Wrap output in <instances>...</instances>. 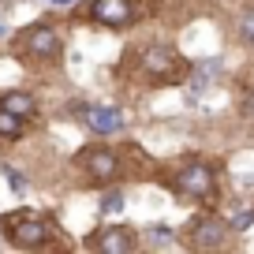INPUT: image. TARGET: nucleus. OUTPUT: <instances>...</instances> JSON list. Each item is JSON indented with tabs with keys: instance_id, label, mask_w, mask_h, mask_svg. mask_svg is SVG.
Masks as SVG:
<instances>
[{
	"instance_id": "obj_1",
	"label": "nucleus",
	"mask_w": 254,
	"mask_h": 254,
	"mask_svg": "<svg viewBox=\"0 0 254 254\" xmlns=\"http://www.w3.org/2000/svg\"><path fill=\"white\" fill-rule=\"evenodd\" d=\"M142 79L153 82V86H176V82H187L194 64L183 60L176 49H165V45H150L142 49Z\"/></svg>"
},
{
	"instance_id": "obj_2",
	"label": "nucleus",
	"mask_w": 254,
	"mask_h": 254,
	"mask_svg": "<svg viewBox=\"0 0 254 254\" xmlns=\"http://www.w3.org/2000/svg\"><path fill=\"white\" fill-rule=\"evenodd\" d=\"M0 224H4L8 243L19 247V251H38V247H45L49 239H53V224L41 213H34V209H15V213H8Z\"/></svg>"
},
{
	"instance_id": "obj_3",
	"label": "nucleus",
	"mask_w": 254,
	"mask_h": 254,
	"mask_svg": "<svg viewBox=\"0 0 254 254\" xmlns=\"http://www.w3.org/2000/svg\"><path fill=\"white\" fill-rule=\"evenodd\" d=\"M168 187L180 194V198L190 202H213L217 198V172L206 165V161H187L183 168H176L172 183Z\"/></svg>"
},
{
	"instance_id": "obj_4",
	"label": "nucleus",
	"mask_w": 254,
	"mask_h": 254,
	"mask_svg": "<svg viewBox=\"0 0 254 254\" xmlns=\"http://www.w3.org/2000/svg\"><path fill=\"white\" fill-rule=\"evenodd\" d=\"M86 15H90V23L105 26V30H127V26L138 23L135 0H90Z\"/></svg>"
},
{
	"instance_id": "obj_5",
	"label": "nucleus",
	"mask_w": 254,
	"mask_h": 254,
	"mask_svg": "<svg viewBox=\"0 0 254 254\" xmlns=\"http://www.w3.org/2000/svg\"><path fill=\"white\" fill-rule=\"evenodd\" d=\"M228 232H232L228 221H221L217 213H202V217H194V221L183 228V236H187L190 251H217V247H224Z\"/></svg>"
},
{
	"instance_id": "obj_6",
	"label": "nucleus",
	"mask_w": 254,
	"mask_h": 254,
	"mask_svg": "<svg viewBox=\"0 0 254 254\" xmlns=\"http://www.w3.org/2000/svg\"><path fill=\"white\" fill-rule=\"evenodd\" d=\"M86 247L101 251V254H131V251H138V236L127 224H109V228H97L86 239Z\"/></svg>"
},
{
	"instance_id": "obj_7",
	"label": "nucleus",
	"mask_w": 254,
	"mask_h": 254,
	"mask_svg": "<svg viewBox=\"0 0 254 254\" xmlns=\"http://www.w3.org/2000/svg\"><path fill=\"white\" fill-rule=\"evenodd\" d=\"M75 161H79V168L94 183H112L116 172H120V157L112 150H105V146H90V150H82Z\"/></svg>"
},
{
	"instance_id": "obj_8",
	"label": "nucleus",
	"mask_w": 254,
	"mask_h": 254,
	"mask_svg": "<svg viewBox=\"0 0 254 254\" xmlns=\"http://www.w3.org/2000/svg\"><path fill=\"white\" fill-rule=\"evenodd\" d=\"M23 53H30V56H38V60H56V56L64 53V41H60V34L53 30V26H30V30L23 34Z\"/></svg>"
},
{
	"instance_id": "obj_9",
	"label": "nucleus",
	"mask_w": 254,
	"mask_h": 254,
	"mask_svg": "<svg viewBox=\"0 0 254 254\" xmlns=\"http://www.w3.org/2000/svg\"><path fill=\"white\" fill-rule=\"evenodd\" d=\"M82 124H86L94 135H116V131H124L127 116L116 105H86V109H82Z\"/></svg>"
},
{
	"instance_id": "obj_10",
	"label": "nucleus",
	"mask_w": 254,
	"mask_h": 254,
	"mask_svg": "<svg viewBox=\"0 0 254 254\" xmlns=\"http://www.w3.org/2000/svg\"><path fill=\"white\" fill-rule=\"evenodd\" d=\"M0 105H4V109H11V112H19L23 120H30L34 112H38V101H34L30 94H23V90H11V94H4V97H0Z\"/></svg>"
},
{
	"instance_id": "obj_11",
	"label": "nucleus",
	"mask_w": 254,
	"mask_h": 254,
	"mask_svg": "<svg viewBox=\"0 0 254 254\" xmlns=\"http://www.w3.org/2000/svg\"><path fill=\"white\" fill-rule=\"evenodd\" d=\"M23 135V116L0 105V138H19Z\"/></svg>"
},
{
	"instance_id": "obj_12",
	"label": "nucleus",
	"mask_w": 254,
	"mask_h": 254,
	"mask_svg": "<svg viewBox=\"0 0 254 254\" xmlns=\"http://www.w3.org/2000/svg\"><path fill=\"white\" fill-rule=\"evenodd\" d=\"M150 243L153 247H172L176 243V228H168V224H150Z\"/></svg>"
},
{
	"instance_id": "obj_13",
	"label": "nucleus",
	"mask_w": 254,
	"mask_h": 254,
	"mask_svg": "<svg viewBox=\"0 0 254 254\" xmlns=\"http://www.w3.org/2000/svg\"><path fill=\"white\" fill-rule=\"evenodd\" d=\"M120 209H124V190H105V194H101V213L105 217H116L120 213Z\"/></svg>"
},
{
	"instance_id": "obj_14",
	"label": "nucleus",
	"mask_w": 254,
	"mask_h": 254,
	"mask_svg": "<svg viewBox=\"0 0 254 254\" xmlns=\"http://www.w3.org/2000/svg\"><path fill=\"white\" fill-rule=\"evenodd\" d=\"M239 38H243L247 45H254V8H247L243 15H239Z\"/></svg>"
},
{
	"instance_id": "obj_15",
	"label": "nucleus",
	"mask_w": 254,
	"mask_h": 254,
	"mask_svg": "<svg viewBox=\"0 0 254 254\" xmlns=\"http://www.w3.org/2000/svg\"><path fill=\"white\" fill-rule=\"evenodd\" d=\"M228 224H232V232H247V228L254 224V209H239V213L232 217Z\"/></svg>"
},
{
	"instance_id": "obj_16",
	"label": "nucleus",
	"mask_w": 254,
	"mask_h": 254,
	"mask_svg": "<svg viewBox=\"0 0 254 254\" xmlns=\"http://www.w3.org/2000/svg\"><path fill=\"white\" fill-rule=\"evenodd\" d=\"M239 112H243L247 120H254V86L243 94V101H239Z\"/></svg>"
},
{
	"instance_id": "obj_17",
	"label": "nucleus",
	"mask_w": 254,
	"mask_h": 254,
	"mask_svg": "<svg viewBox=\"0 0 254 254\" xmlns=\"http://www.w3.org/2000/svg\"><path fill=\"white\" fill-rule=\"evenodd\" d=\"M4 176H8V183H11V190H19V194H23V190H26V180H23V176H19V172H15V168H4Z\"/></svg>"
},
{
	"instance_id": "obj_18",
	"label": "nucleus",
	"mask_w": 254,
	"mask_h": 254,
	"mask_svg": "<svg viewBox=\"0 0 254 254\" xmlns=\"http://www.w3.org/2000/svg\"><path fill=\"white\" fill-rule=\"evenodd\" d=\"M53 8H71V4H79V0H49Z\"/></svg>"
},
{
	"instance_id": "obj_19",
	"label": "nucleus",
	"mask_w": 254,
	"mask_h": 254,
	"mask_svg": "<svg viewBox=\"0 0 254 254\" xmlns=\"http://www.w3.org/2000/svg\"><path fill=\"white\" fill-rule=\"evenodd\" d=\"M0 34H4V26H0Z\"/></svg>"
}]
</instances>
